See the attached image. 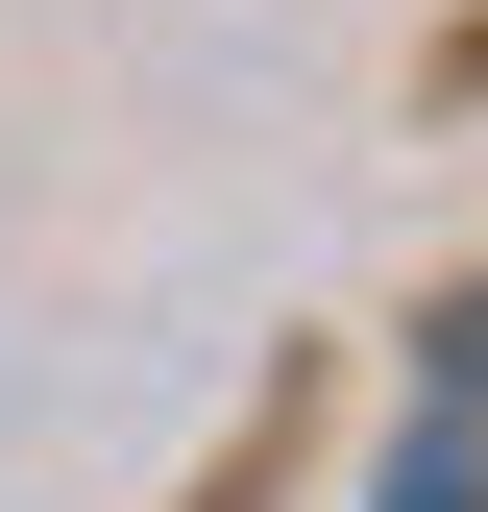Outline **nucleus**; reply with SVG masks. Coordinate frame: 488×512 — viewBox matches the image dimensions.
<instances>
[{
    "mask_svg": "<svg viewBox=\"0 0 488 512\" xmlns=\"http://www.w3.org/2000/svg\"><path fill=\"white\" fill-rule=\"evenodd\" d=\"M366 512H488V293L440 317V366H415V439H391V488Z\"/></svg>",
    "mask_w": 488,
    "mask_h": 512,
    "instance_id": "nucleus-1",
    "label": "nucleus"
}]
</instances>
